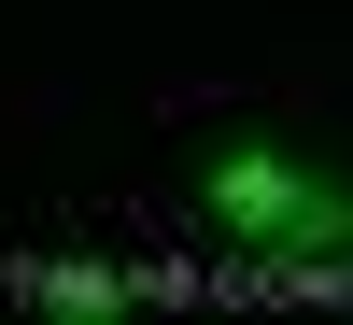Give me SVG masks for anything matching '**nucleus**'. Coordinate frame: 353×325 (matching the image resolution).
<instances>
[{"label":"nucleus","mask_w":353,"mask_h":325,"mask_svg":"<svg viewBox=\"0 0 353 325\" xmlns=\"http://www.w3.org/2000/svg\"><path fill=\"white\" fill-rule=\"evenodd\" d=\"M198 213H212L226 241H283V213H297V156H283V141H226V156L198 170Z\"/></svg>","instance_id":"nucleus-1"}]
</instances>
